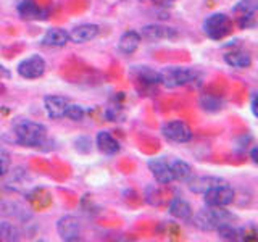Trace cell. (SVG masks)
<instances>
[{
    "label": "cell",
    "instance_id": "obj_17",
    "mask_svg": "<svg viewBox=\"0 0 258 242\" xmlns=\"http://www.w3.org/2000/svg\"><path fill=\"white\" fill-rule=\"evenodd\" d=\"M223 183L224 181L218 176H192L187 181V186L194 194H205L208 189Z\"/></svg>",
    "mask_w": 258,
    "mask_h": 242
},
{
    "label": "cell",
    "instance_id": "obj_24",
    "mask_svg": "<svg viewBox=\"0 0 258 242\" xmlns=\"http://www.w3.org/2000/svg\"><path fill=\"white\" fill-rule=\"evenodd\" d=\"M18 239H20V234L12 223L0 221V242H13Z\"/></svg>",
    "mask_w": 258,
    "mask_h": 242
},
{
    "label": "cell",
    "instance_id": "obj_12",
    "mask_svg": "<svg viewBox=\"0 0 258 242\" xmlns=\"http://www.w3.org/2000/svg\"><path fill=\"white\" fill-rule=\"evenodd\" d=\"M224 62L229 65L232 68H239V70H244L248 68L252 65V56L250 53L242 47H229L224 50Z\"/></svg>",
    "mask_w": 258,
    "mask_h": 242
},
{
    "label": "cell",
    "instance_id": "obj_18",
    "mask_svg": "<svg viewBox=\"0 0 258 242\" xmlns=\"http://www.w3.org/2000/svg\"><path fill=\"white\" fill-rule=\"evenodd\" d=\"M95 145L103 155H116L119 152L121 145L119 142L115 139V136L108 131H100L95 137Z\"/></svg>",
    "mask_w": 258,
    "mask_h": 242
},
{
    "label": "cell",
    "instance_id": "obj_4",
    "mask_svg": "<svg viewBox=\"0 0 258 242\" xmlns=\"http://www.w3.org/2000/svg\"><path fill=\"white\" fill-rule=\"evenodd\" d=\"M232 31V20L226 13H212L204 21V32L212 40H221Z\"/></svg>",
    "mask_w": 258,
    "mask_h": 242
},
{
    "label": "cell",
    "instance_id": "obj_10",
    "mask_svg": "<svg viewBox=\"0 0 258 242\" xmlns=\"http://www.w3.org/2000/svg\"><path fill=\"white\" fill-rule=\"evenodd\" d=\"M147 166L150 169L152 176L155 177V181L158 184H169L174 181L173 173H171V168H169V161L165 158H152L147 161Z\"/></svg>",
    "mask_w": 258,
    "mask_h": 242
},
{
    "label": "cell",
    "instance_id": "obj_28",
    "mask_svg": "<svg viewBox=\"0 0 258 242\" xmlns=\"http://www.w3.org/2000/svg\"><path fill=\"white\" fill-rule=\"evenodd\" d=\"M84 115H86V110L76 103H68L67 111H64V116L71 121H81L84 118Z\"/></svg>",
    "mask_w": 258,
    "mask_h": 242
},
{
    "label": "cell",
    "instance_id": "obj_20",
    "mask_svg": "<svg viewBox=\"0 0 258 242\" xmlns=\"http://www.w3.org/2000/svg\"><path fill=\"white\" fill-rule=\"evenodd\" d=\"M168 210H169V215H171L173 218H176V220H181V221H190V218L194 215L190 204L181 197H176L169 202Z\"/></svg>",
    "mask_w": 258,
    "mask_h": 242
},
{
    "label": "cell",
    "instance_id": "obj_25",
    "mask_svg": "<svg viewBox=\"0 0 258 242\" xmlns=\"http://www.w3.org/2000/svg\"><path fill=\"white\" fill-rule=\"evenodd\" d=\"M218 237L223 240H239V228L232 226V223L223 224L216 229Z\"/></svg>",
    "mask_w": 258,
    "mask_h": 242
},
{
    "label": "cell",
    "instance_id": "obj_26",
    "mask_svg": "<svg viewBox=\"0 0 258 242\" xmlns=\"http://www.w3.org/2000/svg\"><path fill=\"white\" fill-rule=\"evenodd\" d=\"M239 240H242V242H258V228L256 226L239 228Z\"/></svg>",
    "mask_w": 258,
    "mask_h": 242
},
{
    "label": "cell",
    "instance_id": "obj_9",
    "mask_svg": "<svg viewBox=\"0 0 258 242\" xmlns=\"http://www.w3.org/2000/svg\"><path fill=\"white\" fill-rule=\"evenodd\" d=\"M56 232L58 236L67 240V242H75L79 240L81 236V223L76 216L73 215H64L56 221Z\"/></svg>",
    "mask_w": 258,
    "mask_h": 242
},
{
    "label": "cell",
    "instance_id": "obj_1",
    "mask_svg": "<svg viewBox=\"0 0 258 242\" xmlns=\"http://www.w3.org/2000/svg\"><path fill=\"white\" fill-rule=\"evenodd\" d=\"M15 141L24 147H40L47 142V128L32 119H16L12 128Z\"/></svg>",
    "mask_w": 258,
    "mask_h": 242
},
{
    "label": "cell",
    "instance_id": "obj_2",
    "mask_svg": "<svg viewBox=\"0 0 258 242\" xmlns=\"http://www.w3.org/2000/svg\"><path fill=\"white\" fill-rule=\"evenodd\" d=\"M234 220H236V215L224 210V207H210V205L208 208L199 210L190 218L194 226L202 231H216L220 226L232 223Z\"/></svg>",
    "mask_w": 258,
    "mask_h": 242
},
{
    "label": "cell",
    "instance_id": "obj_5",
    "mask_svg": "<svg viewBox=\"0 0 258 242\" xmlns=\"http://www.w3.org/2000/svg\"><path fill=\"white\" fill-rule=\"evenodd\" d=\"M161 134H163L168 141L177 142V144L189 142L192 139L190 126L187 123H184V121H181V119L166 121V123L161 126Z\"/></svg>",
    "mask_w": 258,
    "mask_h": 242
},
{
    "label": "cell",
    "instance_id": "obj_33",
    "mask_svg": "<svg viewBox=\"0 0 258 242\" xmlns=\"http://www.w3.org/2000/svg\"><path fill=\"white\" fill-rule=\"evenodd\" d=\"M150 2L153 5H157V7H169L174 2V0H150Z\"/></svg>",
    "mask_w": 258,
    "mask_h": 242
},
{
    "label": "cell",
    "instance_id": "obj_13",
    "mask_svg": "<svg viewBox=\"0 0 258 242\" xmlns=\"http://www.w3.org/2000/svg\"><path fill=\"white\" fill-rule=\"evenodd\" d=\"M20 18L24 21H42L48 16V12L45 8H40L37 4H34L32 0H23L16 7Z\"/></svg>",
    "mask_w": 258,
    "mask_h": 242
},
{
    "label": "cell",
    "instance_id": "obj_32",
    "mask_svg": "<svg viewBox=\"0 0 258 242\" xmlns=\"http://www.w3.org/2000/svg\"><path fill=\"white\" fill-rule=\"evenodd\" d=\"M12 78V73L8 68H5L4 65H0V79H10Z\"/></svg>",
    "mask_w": 258,
    "mask_h": 242
},
{
    "label": "cell",
    "instance_id": "obj_11",
    "mask_svg": "<svg viewBox=\"0 0 258 242\" xmlns=\"http://www.w3.org/2000/svg\"><path fill=\"white\" fill-rule=\"evenodd\" d=\"M141 37L150 40V42H158V40L177 37V31L174 28L163 26V24H147L141 29Z\"/></svg>",
    "mask_w": 258,
    "mask_h": 242
},
{
    "label": "cell",
    "instance_id": "obj_29",
    "mask_svg": "<svg viewBox=\"0 0 258 242\" xmlns=\"http://www.w3.org/2000/svg\"><path fill=\"white\" fill-rule=\"evenodd\" d=\"M121 113H123V110H121L119 105H111V107H108L107 111H105V118L108 121H118L121 118Z\"/></svg>",
    "mask_w": 258,
    "mask_h": 242
},
{
    "label": "cell",
    "instance_id": "obj_34",
    "mask_svg": "<svg viewBox=\"0 0 258 242\" xmlns=\"http://www.w3.org/2000/svg\"><path fill=\"white\" fill-rule=\"evenodd\" d=\"M250 158H252L255 163H258V145H255V147L250 150Z\"/></svg>",
    "mask_w": 258,
    "mask_h": 242
},
{
    "label": "cell",
    "instance_id": "obj_21",
    "mask_svg": "<svg viewBox=\"0 0 258 242\" xmlns=\"http://www.w3.org/2000/svg\"><path fill=\"white\" fill-rule=\"evenodd\" d=\"M70 42V32L61 28H50L42 36V44L48 47H64Z\"/></svg>",
    "mask_w": 258,
    "mask_h": 242
},
{
    "label": "cell",
    "instance_id": "obj_15",
    "mask_svg": "<svg viewBox=\"0 0 258 242\" xmlns=\"http://www.w3.org/2000/svg\"><path fill=\"white\" fill-rule=\"evenodd\" d=\"M100 28L97 24L92 23H86V24H79V26L73 28L70 31V40L75 44H86L94 40L97 36H99Z\"/></svg>",
    "mask_w": 258,
    "mask_h": 242
},
{
    "label": "cell",
    "instance_id": "obj_16",
    "mask_svg": "<svg viewBox=\"0 0 258 242\" xmlns=\"http://www.w3.org/2000/svg\"><path fill=\"white\" fill-rule=\"evenodd\" d=\"M133 75L136 78V83H139L141 86L145 87H155L161 84V75L160 71H155L149 67H134Z\"/></svg>",
    "mask_w": 258,
    "mask_h": 242
},
{
    "label": "cell",
    "instance_id": "obj_3",
    "mask_svg": "<svg viewBox=\"0 0 258 242\" xmlns=\"http://www.w3.org/2000/svg\"><path fill=\"white\" fill-rule=\"evenodd\" d=\"M161 75V84L168 89H176L196 83L200 78V73L194 68L185 67H166L160 71Z\"/></svg>",
    "mask_w": 258,
    "mask_h": 242
},
{
    "label": "cell",
    "instance_id": "obj_14",
    "mask_svg": "<svg viewBox=\"0 0 258 242\" xmlns=\"http://www.w3.org/2000/svg\"><path fill=\"white\" fill-rule=\"evenodd\" d=\"M68 103H70L68 99L63 95H45L44 97V108L47 111V116L50 119L63 118Z\"/></svg>",
    "mask_w": 258,
    "mask_h": 242
},
{
    "label": "cell",
    "instance_id": "obj_27",
    "mask_svg": "<svg viewBox=\"0 0 258 242\" xmlns=\"http://www.w3.org/2000/svg\"><path fill=\"white\" fill-rule=\"evenodd\" d=\"M73 145H75V149L79 152V153H91L92 152V141L89 136H79L75 139V142H73Z\"/></svg>",
    "mask_w": 258,
    "mask_h": 242
},
{
    "label": "cell",
    "instance_id": "obj_22",
    "mask_svg": "<svg viewBox=\"0 0 258 242\" xmlns=\"http://www.w3.org/2000/svg\"><path fill=\"white\" fill-rule=\"evenodd\" d=\"M169 168H171V173H173V177L176 181H182V183H187L190 177L194 176V169L192 166L187 163V161L184 160H171L169 161Z\"/></svg>",
    "mask_w": 258,
    "mask_h": 242
},
{
    "label": "cell",
    "instance_id": "obj_30",
    "mask_svg": "<svg viewBox=\"0 0 258 242\" xmlns=\"http://www.w3.org/2000/svg\"><path fill=\"white\" fill-rule=\"evenodd\" d=\"M8 171V158L5 155H0V176L7 174Z\"/></svg>",
    "mask_w": 258,
    "mask_h": 242
},
{
    "label": "cell",
    "instance_id": "obj_7",
    "mask_svg": "<svg viewBox=\"0 0 258 242\" xmlns=\"http://www.w3.org/2000/svg\"><path fill=\"white\" fill-rule=\"evenodd\" d=\"M16 71L24 79H37L45 73V60L37 53L29 55L18 63Z\"/></svg>",
    "mask_w": 258,
    "mask_h": 242
},
{
    "label": "cell",
    "instance_id": "obj_6",
    "mask_svg": "<svg viewBox=\"0 0 258 242\" xmlns=\"http://www.w3.org/2000/svg\"><path fill=\"white\" fill-rule=\"evenodd\" d=\"M234 197H236L234 189L226 183L218 184V186H215V188H212V189H208L204 194L205 204L210 205V207H228L229 204H232V202H234Z\"/></svg>",
    "mask_w": 258,
    "mask_h": 242
},
{
    "label": "cell",
    "instance_id": "obj_31",
    "mask_svg": "<svg viewBox=\"0 0 258 242\" xmlns=\"http://www.w3.org/2000/svg\"><path fill=\"white\" fill-rule=\"evenodd\" d=\"M250 108H252V113L258 118V94L252 95V100H250Z\"/></svg>",
    "mask_w": 258,
    "mask_h": 242
},
{
    "label": "cell",
    "instance_id": "obj_23",
    "mask_svg": "<svg viewBox=\"0 0 258 242\" xmlns=\"http://www.w3.org/2000/svg\"><path fill=\"white\" fill-rule=\"evenodd\" d=\"M223 99H220V97L216 95H212V94H205L200 97V107L204 108L205 111H220L223 108Z\"/></svg>",
    "mask_w": 258,
    "mask_h": 242
},
{
    "label": "cell",
    "instance_id": "obj_8",
    "mask_svg": "<svg viewBox=\"0 0 258 242\" xmlns=\"http://www.w3.org/2000/svg\"><path fill=\"white\" fill-rule=\"evenodd\" d=\"M258 12V0H239L236 7L232 8V13L236 16L240 28L253 26V15Z\"/></svg>",
    "mask_w": 258,
    "mask_h": 242
},
{
    "label": "cell",
    "instance_id": "obj_19",
    "mask_svg": "<svg viewBox=\"0 0 258 242\" xmlns=\"http://www.w3.org/2000/svg\"><path fill=\"white\" fill-rule=\"evenodd\" d=\"M141 32L137 31H126L121 34L119 40H118V50L124 55H133L137 48L141 45Z\"/></svg>",
    "mask_w": 258,
    "mask_h": 242
}]
</instances>
